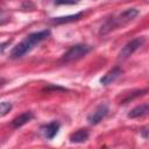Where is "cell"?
Wrapping results in <instances>:
<instances>
[{
	"mask_svg": "<svg viewBox=\"0 0 149 149\" xmlns=\"http://www.w3.org/2000/svg\"><path fill=\"white\" fill-rule=\"evenodd\" d=\"M88 130L87 129H78L77 132L70 135V142L72 143H83L88 139Z\"/></svg>",
	"mask_w": 149,
	"mask_h": 149,
	"instance_id": "cell-11",
	"label": "cell"
},
{
	"mask_svg": "<svg viewBox=\"0 0 149 149\" xmlns=\"http://www.w3.org/2000/svg\"><path fill=\"white\" fill-rule=\"evenodd\" d=\"M49 36H50V30H48V29L41 30V31H35V33L29 34L19 44H16L12 49V51L9 54V58H12V59H19V58L23 57L31 49H34L35 45L40 44L42 41L47 40Z\"/></svg>",
	"mask_w": 149,
	"mask_h": 149,
	"instance_id": "cell-1",
	"label": "cell"
},
{
	"mask_svg": "<svg viewBox=\"0 0 149 149\" xmlns=\"http://www.w3.org/2000/svg\"><path fill=\"white\" fill-rule=\"evenodd\" d=\"M83 13H77V14H72V15H66V16H59V17H52L50 20L51 23L54 24H63V23H69V22H73L77 21L81 17Z\"/></svg>",
	"mask_w": 149,
	"mask_h": 149,
	"instance_id": "cell-10",
	"label": "cell"
},
{
	"mask_svg": "<svg viewBox=\"0 0 149 149\" xmlns=\"http://www.w3.org/2000/svg\"><path fill=\"white\" fill-rule=\"evenodd\" d=\"M34 118V114L31 113V112H24V113H22V114H20V115H17L16 118H14L13 120H12V122H10V125H12V127L13 128H20V127H22L23 125H26L27 122H29L31 119Z\"/></svg>",
	"mask_w": 149,
	"mask_h": 149,
	"instance_id": "cell-8",
	"label": "cell"
},
{
	"mask_svg": "<svg viewBox=\"0 0 149 149\" xmlns=\"http://www.w3.org/2000/svg\"><path fill=\"white\" fill-rule=\"evenodd\" d=\"M12 104L8 101H2L0 105V112H1V116H5L10 109H12Z\"/></svg>",
	"mask_w": 149,
	"mask_h": 149,
	"instance_id": "cell-13",
	"label": "cell"
},
{
	"mask_svg": "<svg viewBox=\"0 0 149 149\" xmlns=\"http://www.w3.org/2000/svg\"><path fill=\"white\" fill-rule=\"evenodd\" d=\"M141 135H142L144 139H148V137H149V129H142V130H141Z\"/></svg>",
	"mask_w": 149,
	"mask_h": 149,
	"instance_id": "cell-15",
	"label": "cell"
},
{
	"mask_svg": "<svg viewBox=\"0 0 149 149\" xmlns=\"http://www.w3.org/2000/svg\"><path fill=\"white\" fill-rule=\"evenodd\" d=\"M121 72H122V70H121L119 66L113 68V69L109 70L106 74H104V76L101 77V79H100L101 85H105V86H106V85H109V84L114 83V81L120 77Z\"/></svg>",
	"mask_w": 149,
	"mask_h": 149,
	"instance_id": "cell-7",
	"label": "cell"
},
{
	"mask_svg": "<svg viewBox=\"0 0 149 149\" xmlns=\"http://www.w3.org/2000/svg\"><path fill=\"white\" fill-rule=\"evenodd\" d=\"M148 92V90L147 88H142V90H135V91H133L132 93H129V94H127L121 101H120V104H127V102H129V101H132V100H134L135 98H137V97H141V95H143V94H146Z\"/></svg>",
	"mask_w": 149,
	"mask_h": 149,
	"instance_id": "cell-12",
	"label": "cell"
},
{
	"mask_svg": "<svg viewBox=\"0 0 149 149\" xmlns=\"http://www.w3.org/2000/svg\"><path fill=\"white\" fill-rule=\"evenodd\" d=\"M91 50H92V47L88 45V44H76V45H72V47L63 55L62 62L70 63V62L78 61V59L83 58L84 56H86Z\"/></svg>",
	"mask_w": 149,
	"mask_h": 149,
	"instance_id": "cell-3",
	"label": "cell"
},
{
	"mask_svg": "<svg viewBox=\"0 0 149 149\" xmlns=\"http://www.w3.org/2000/svg\"><path fill=\"white\" fill-rule=\"evenodd\" d=\"M144 43V38L143 37H136V38H133L132 41L127 42L122 49L120 50L119 55H118V59L119 61H123V59H127L129 56H132L137 49H140L142 47V44Z\"/></svg>",
	"mask_w": 149,
	"mask_h": 149,
	"instance_id": "cell-4",
	"label": "cell"
},
{
	"mask_svg": "<svg viewBox=\"0 0 149 149\" xmlns=\"http://www.w3.org/2000/svg\"><path fill=\"white\" fill-rule=\"evenodd\" d=\"M108 112H109V109H108L107 105L100 104L87 115V122L90 125H98L100 121H102L107 116Z\"/></svg>",
	"mask_w": 149,
	"mask_h": 149,
	"instance_id": "cell-5",
	"label": "cell"
},
{
	"mask_svg": "<svg viewBox=\"0 0 149 149\" xmlns=\"http://www.w3.org/2000/svg\"><path fill=\"white\" fill-rule=\"evenodd\" d=\"M59 128H61L59 122H57V121H51V122H49V123L42 126V127H41V130H42V134L44 135V137H45L47 140H52V139L57 135Z\"/></svg>",
	"mask_w": 149,
	"mask_h": 149,
	"instance_id": "cell-6",
	"label": "cell"
},
{
	"mask_svg": "<svg viewBox=\"0 0 149 149\" xmlns=\"http://www.w3.org/2000/svg\"><path fill=\"white\" fill-rule=\"evenodd\" d=\"M148 113H149V104H142V105H139V106L134 107L133 109H130V112L128 113V118L136 119V118L144 116Z\"/></svg>",
	"mask_w": 149,
	"mask_h": 149,
	"instance_id": "cell-9",
	"label": "cell"
},
{
	"mask_svg": "<svg viewBox=\"0 0 149 149\" xmlns=\"http://www.w3.org/2000/svg\"><path fill=\"white\" fill-rule=\"evenodd\" d=\"M78 1L80 0H55V3L56 5H73V3H77Z\"/></svg>",
	"mask_w": 149,
	"mask_h": 149,
	"instance_id": "cell-14",
	"label": "cell"
},
{
	"mask_svg": "<svg viewBox=\"0 0 149 149\" xmlns=\"http://www.w3.org/2000/svg\"><path fill=\"white\" fill-rule=\"evenodd\" d=\"M137 15H139V10L136 8H127L122 13H120L116 17H111V19L106 20V22L101 26L99 34L100 35L108 34L109 31L119 28L120 26H123V24L133 21Z\"/></svg>",
	"mask_w": 149,
	"mask_h": 149,
	"instance_id": "cell-2",
	"label": "cell"
}]
</instances>
